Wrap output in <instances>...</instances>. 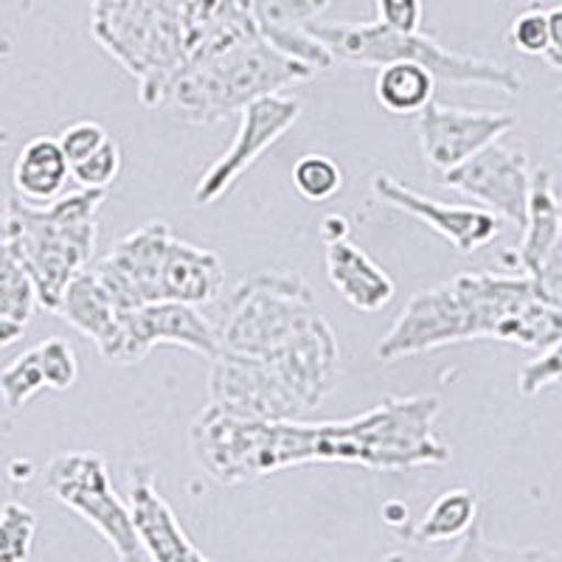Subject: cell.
Listing matches in <instances>:
<instances>
[{"label": "cell", "instance_id": "484cf974", "mask_svg": "<svg viewBox=\"0 0 562 562\" xmlns=\"http://www.w3.org/2000/svg\"><path fill=\"white\" fill-rule=\"evenodd\" d=\"M43 389H48V385H45L37 346L18 355L7 369L0 371V400H3L9 411H20Z\"/></svg>", "mask_w": 562, "mask_h": 562}, {"label": "cell", "instance_id": "ab89813d", "mask_svg": "<svg viewBox=\"0 0 562 562\" xmlns=\"http://www.w3.org/2000/svg\"><path fill=\"white\" fill-rule=\"evenodd\" d=\"M560 158H562V144H560Z\"/></svg>", "mask_w": 562, "mask_h": 562}, {"label": "cell", "instance_id": "cb8c5ba5", "mask_svg": "<svg viewBox=\"0 0 562 562\" xmlns=\"http://www.w3.org/2000/svg\"><path fill=\"white\" fill-rule=\"evenodd\" d=\"M479 520V498L473 490L456 486V490L441 492L439 498L430 504V509L422 515L419 524L411 529V540L422 546L430 543H450L467 537Z\"/></svg>", "mask_w": 562, "mask_h": 562}, {"label": "cell", "instance_id": "8d00e7d4", "mask_svg": "<svg viewBox=\"0 0 562 562\" xmlns=\"http://www.w3.org/2000/svg\"><path fill=\"white\" fill-rule=\"evenodd\" d=\"M546 65H549V68H554V70H562V54H546Z\"/></svg>", "mask_w": 562, "mask_h": 562}, {"label": "cell", "instance_id": "7c38bea8", "mask_svg": "<svg viewBox=\"0 0 562 562\" xmlns=\"http://www.w3.org/2000/svg\"><path fill=\"white\" fill-rule=\"evenodd\" d=\"M175 234L167 223H147L113 245L99 259L93 273L104 284L119 310L144 307L164 301V270Z\"/></svg>", "mask_w": 562, "mask_h": 562}, {"label": "cell", "instance_id": "83f0119b", "mask_svg": "<svg viewBox=\"0 0 562 562\" xmlns=\"http://www.w3.org/2000/svg\"><path fill=\"white\" fill-rule=\"evenodd\" d=\"M329 0H256V26L265 29H307Z\"/></svg>", "mask_w": 562, "mask_h": 562}, {"label": "cell", "instance_id": "30bf717a", "mask_svg": "<svg viewBox=\"0 0 562 562\" xmlns=\"http://www.w3.org/2000/svg\"><path fill=\"white\" fill-rule=\"evenodd\" d=\"M155 346H183L200 358L214 360L220 351V335L194 304L155 301L119 313V335L104 360L113 366H135Z\"/></svg>", "mask_w": 562, "mask_h": 562}, {"label": "cell", "instance_id": "4dcf8cb0", "mask_svg": "<svg viewBox=\"0 0 562 562\" xmlns=\"http://www.w3.org/2000/svg\"><path fill=\"white\" fill-rule=\"evenodd\" d=\"M509 43L526 57H543L549 52V12L543 3H531L512 20Z\"/></svg>", "mask_w": 562, "mask_h": 562}, {"label": "cell", "instance_id": "836d02e7", "mask_svg": "<svg viewBox=\"0 0 562 562\" xmlns=\"http://www.w3.org/2000/svg\"><path fill=\"white\" fill-rule=\"evenodd\" d=\"M537 284L551 295V299H560L562 295V234L554 243V248L549 250V256L543 259L540 270H537Z\"/></svg>", "mask_w": 562, "mask_h": 562}, {"label": "cell", "instance_id": "5b68a950", "mask_svg": "<svg viewBox=\"0 0 562 562\" xmlns=\"http://www.w3.org/2000/svg\"><path fill=\"white\" fill-rule=\"evenodd\" d=\"M313 77V68L284 57L262 34H256L186 65L167 88L164 108L175 110L189 124H217L256 99L304 85Z\"/></svg>", "mask_w": 562, "mask_h": 562}, {"label": "cell", "instance_id": "7402d4cb", "mask_svg": "<svg viewBox=\"0 0 562 562\" xmlns=\"http://www.w3.org/2000/svg\"><path fill=\"white\" fill-rule=\"evenodd\" d=\"M40 304L32 273L0 237V349L23 338L34 307Z\"/></svg>", "mask_w": 562, "mask_h": 562}, {"label": "cell", "instance_id": "ac0fdd59", "mask_svg": "<svg viewBox=\"0 0 562 562\" xmlns=\"http://www.w3.org/2000/svg\"><path fill=\"white\" fill-rule=\"evenodd\" d=\"M225 288V268L220 254L175 237L164 270V301H180L203 307L217 301Z\"/></svg>", "mask_w": 562, "mask_h": 562}, {"label": "cell", "instance_id": "4316f807", "mask_svg": "<svg viewBox=\"0 0 562 562\" xmlns=\"http://www.w3.org/2000/svg\"><path fill=\"white\" fill-rule=\"evenodd\" d=\"M37 515L29 506L9 501L0 506V562H20L32 557Z\"/></svg>", "mask_w": 562, "mask_h": 562}, {"label": "cell", "instance_id": "f1b7e54d", "mask_svg": "<svg viewBox=\"0 0 562 562\" xmlns=\"http://www.w3.org/2000/svg\"><path fill=\"white\" fill-rule=\"evenodd\" d=\"M40 366H43L45 385L52 391H68L79 378L77 351L65 338H45L37 344Z\"/></svg>", "mask_w": 562, "mask_h": 562}, {"label": "cell", "instance_id": "ba28073f", "mask_svg": "<svg viewBox=\"0 0 562 562\" xmlns=\"http://www.w3.org/2000/svg\"><path fill=\"white\" fill-rule=\"evenodd\" d=\"M45 490L102 535L113 554L124 562L147 560V551L135 535L130 506L119 498L110 481L108 461L88 450L59 453L45 467Z\"/></svg>", "mask_w": 562, "mask_h": 562}, {"label": "cell", "instance_id": "e575fe53", "mask_svg": "<svg viewBox=\"0 0 562 562\" xmlns=\"http://www.w3.org/2000/svg\"><path fill=\"white\" fill-rule=\"evenodd\" d=\"M546 12H549V52L546 54H562V0L546 7Z\"/></svg>", "mask_w": 562, "mask_h": 562}, {"label": "cell", "instance_id": "9c48e42d", "mask_svg": "<svg viewBox=\"0 0 562 562\" xmlns=\"http://www.w3.org/2000/svg\"><path fill=\"white\" fill-rule=\"evenodd\" d=\"M301 119V102L284 93L256 99L239 110V130L231 147L220 155L194 186V205H214L237 186V180L262 158L273 144H279Z\"/></svg>", "mask_w": 562, "mask_h": 562}, {"label": "cell", "instance_id": "603a6c76", "mask_svg": "<svg viewBox=\"0 0 562 562\" xmlns=\"http://www.w3.org/2000/svg\"><path fill=\"white\" fill-rule=\"evenodd\" d=\"M436 82L439 79L425 65L411 63V59H394V63L380 65L378 79H374V97L389 113L419 115L434 102Z\"/></svg>", "mask_w": 562, "mask_h": 562}, {"label": "cell", "instance_id": "6da1fadb", "mask_svg": "<svg viewBox=\"0 0 562 562\" xmlns=\"http://www.w3.org/2000/svg\"><path fill=\"white\" fill-rule=\"evenodd\" d=\"M436 396H389L340 422L254 419L209 403L189 430L194 461L223 486L248 484L290 467L358 464L380 473L441 467L453 459L436 436Z\"/></svg>", "mask_w": 562, "mask_h": 562}, {"label": "cell", "instance_id": "1f68e13d", "mask_svg": "<svg viewBox=\"0 0 562 562\" xmlns=\"http://www.w3.org/2000/svg\"><path fill=\"white\" fill-rule=\"evenodd\" d=\"M108 138L110 135L102 124L77 122V124H70V127H65L57 140H59V147H63L65 158H68L70 164H77V160L88 158L90 153H97Z\"/></svg>", "mask_w": 562, "mask_h": 562}, {"label": "cell", "instance_id": "f35d334b", "mask_svg": "<svg viewBox=\"0 0 562 562\" xmlns=\"http://www.w3.org/2000/svg\"><path fill=\"white\" fill-rule=\"evenodd\" d=\"M557 102H560V104H562V90H560V93H557Z\"/></svg>", "mask_w": 562, "mask_h": 562}, {"label": "cell", "instance_id": "ffe728a7", "mask_svg": "<svg viewBox=\"0 0 562 562\" xmlns=\"http://www.w3.org/2000/svg\"><path fill=\"white\" fill-rule=\"evenodd\" d=\"M70 178V160L65 158L57 138L40 135L32 138L26 147L18 153L12 169V183L18 198L26 203L45 205L63 194L65 183Z\"/></svg>", "mask_w": 562, "mask_h": 562}, {"label": "cell", "instance_id": "d590c367", "mask_svg": "<svg viewBox=\"0 0 562 562\" xmlns=\"http://www.w3.org/2000/svg\"><path fill=\"white\" fill-rule=\"evenodd\" d=\"M318 234L324 243H338V239H346L349 237V220L340 217V214H329V217H324V223H321Z\"/></svg>", "mask_w": 562, "mask_h": 562}, {"label": "cell", "instance_id": "4fadbf2b", "mask_svg": "<svg viewBox=\"0 0 562 562\" xmlns=\"http://www.w3.org/2000/svg\"><path fill=\"white\" fill-rule=\"evenodd\" d=\"M518 124L515 113H486V110L448 108L430 102L416 115V135H419L422 158L430 172L445 175L473 158L484 147L501 140Z\"/></svg>", "mask_w": 562, "mask_h": 562}, {"label": "cell", "instance_id": "d4e9b609", "mask_svg": "<svg viewBox=\"0 0 562 562\" xmlns=\"http://www.w3.org/2000/svg\"><path fill=\"white\" fill-rule=\"evenodd\" d=\"M293 189L307 200V203H324V200L335 198L344 186V169L326 155L310 153L304 158L295 160L293 172Z\"/></svg>", "mask_w": 562, "mask_h": 562}, {"label": "cell", "instance_id": "8fae6325", "mask_svg": "<svg viewBox=\"0 0 562 562\" xmlns=\"http://www.w3.org/2000/svg\"><path fill=\"white\" fill-rule=\"evenodd\" d=\"M439 178L445 189H456L464 198L475 200L492 214H498L504 223L518 225V228L526 225L531 172L529 158L520 149L504 147L501 140H495Z\"/></svg>", "mask_w": 562, "mask_h": 562}, {"label": "cell", "instance_id": "d6986e66", "mask_svg": "<svg viewBox=\"0 0 562 562\" xmlns=\"http://www.w3.org/2000/svg\"><path fill=\"white\" fill-rule=\"evenodd\" d=\"M119 313L122 310L115 307V301L110 299L93 268H85L77 279L70 281L57 310L59 318L68 321L77 333H82L85 338L97 344L102 358L115 344V335H119Z\"/></svg>", "mask_w": 562, "mask_h": 562}, {"label": "cell", "instance_id": "e0dca14e", "mask_svg": "<svg viewBox=\"0 0 562 562\" xmlns=\"http://www.w3.org/2000/svg\"><path fill=\"white\" fill-rule=\"evenodd\" d=\"M324 262L333 288L360 313H380L394 301V279L349 237L326 243Z\"/></svg>", "mask_w": 562, "mask_h": 562}, {"label": "cell", "instance_id": "2e32d148", "mask_svg": "<svg viewBox=\"0 0 562 562\" xmlns=\"http://www.w3.org/2000/svg\"><path fill=\"white\" fill-rule=\"evenodd\" d=\"M127 506L133 515L135 535L155 562H205V554L192 543L183 526L175 518L172 506L155 486L149 464H133L127 473Z\"/></svg>", "mask_w": 562, "mask_h": 562}, {"label": "cell", "instance_id": "f546056e", "mask_svg": "<svg viewBox=\"0 0 562 562\" xmlns=\"http://www.w3.org/2000/svg\"><path fill=\"white\" fill-rule=\"evenodd\" d=\"M122 172V149L113 138H108L97 153L70 164V178L85 189H108Z\"/></svg>", "mask_w": 562, "mask_h": 562}, {"label": "cell", "instance_id": "74e56055", "mask_svg": "<svg viewBox=\"0 0 562 562\" xmlns=\"http://www.w3.org/2000/svg\"><path fill=\"white\" fill-rule=\"evenodd\" d=\"M526 3H546V0H526Z\"/></svg>", "mask_w": 562, "mask_h": 562}, {"label": "cell", "instance_id": "9a60e30c", "mask_svg": "<svg viewBox=\"0 0 562 562\" xmlns=\"http://www.w3.org/2000/svg\"><path fill=\"white\" fill-rule=\"evenodd\" d=\"M371 192L389 209L405 211L411 217L422 220L428 228H434L436 234L448 239L461 256H473L475 250L486 248L504 231V220L498 214H492L490 209H484V205L439 203V200L414 192V189H408V186L385 172L374 175Z\"/></svg>", "mask_w": 562, "mask_h": 562}, {"label": "cell", "instance_id": "52a82bcc", "mask_svg": "<svg viewBox=\"0 0 562 562\" xmlns=\"http://www.w3.org/2000/svg\"><path fill=\"white\" fill-rule=\"evenodd\" d=\"M310 32L335 54V59L360 65H385L394 59H411L448 85H484L518 97L524 77L515 68L479 57H464L441 48L436 40L419 32H396L385 23H310Z\"/></svg>", "mask_w": 562, "mask_h": 562}, {"label": "cell", "instance_id": "3957f363", "mask_svg": "<svg viewBox=\"0 0 562 562\" xmlns=\"http://www.w3.org/2000/svg\"><path fill=\"white\" fill-rule=\"evenodd\" d=\"M313 288L288 270L243 281L220 329V349L268 366L281 385L315 411L333 394L340 374V346L333 326L313 310Z\"/></svg>", "mask_w": 562, "mask_h": 562}, {"label": "cell", "instance_id": "d6a6232c", "mask_svg": "<svg viewBox=\"0 0 562 562\" xmlns=\"http://www.w3.org/2000/svg\"><path fill=\"white\" fill-rule=\"evenodd\" d=\"M425 18L422 0H378V20L396 32H419Z\"/></svg>", "mask_w": 562, "mask_h": 562}, {"label": "cell", "instance_id": "8992f818", "mask_svg": "<svg viewBox=\"0 0 562 562\" xmlns=\"http://www.w3.org/2000/svg\"><path fill=\"white\" fill-rule=\"evenodd\" d=\"M90 32L138 79V99L164 108L172 79L189 63L175 0H90Z\"/></svg>", "mask_w": 562, "mask_h": 562}, {"label": "cell", "instance_id": "44dd1931", "mask_svg": "<svg viewBox=\"0 0 562 562\" xmlns=\"http://www.w3.org/2000/svg\"><path fill=\"white\" fill-rule=\"evenodd\" d=\"M562 234V205L551 186V172L546 167L531 172L529 211H526L524 239L518 248V262L524 273L537 276L543 259Z\"/></svg>", "mask_w": 562, "mask_h": 562}, {"label": "cell", "instance_id": "7a4b0ae2", "mask_svg": "<svg viewBox=\"0 0 562 562\" xmlns=\"http://www.w3.org/2000/svg\"><path fill=\"white\" fill-rule=\"evenodd\" d=\"M464 340L546 351L562 340V310L529 273H461L405 301L378 358L394 363Z\"/></svg>", "mask_w": 562, "mask_h": 562}, {"label": "cell", "instance_id": "277c9868", "mask_svg": "<svg viewBox=\"0 0 562 562\" xmlns=\"http://www.w3.org/2000/svg\"><path fill=\"white\" fill-rule=\"evenodd\" d=\"M108 189H79L37 205L9 198L0 237L32 273L40 307L57 313L65 290L93 259L99 239V209Z\"/></svg>", "mask_w": 562, "mask_h": 562}, {"label": "cell", "instance_id": "5bb4252c", "mask_svg": "<svg viewBox=\"0 0 562 562\" xmlns=\"http://www.w3.org/2000/svg\"><path fill=\"white\" fill-rule=\"evenodd\" d=\"M209 403L254 419H299L307 414L268 366L223 349L211 366Z\"/></svg>", "mask_w": 562, "mask_h": 562}]
</instances>
